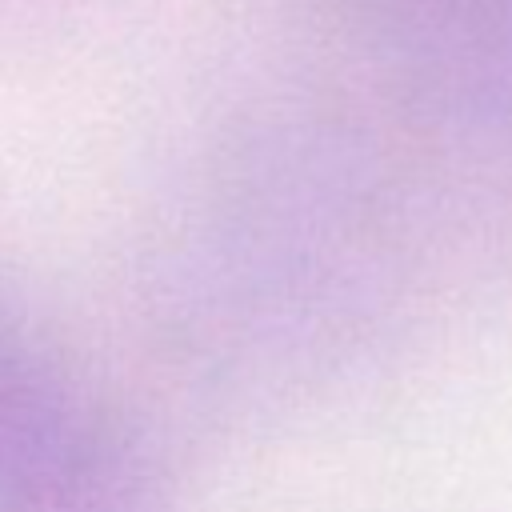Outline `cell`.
<instances>
[{
  "label": "cell",
  "instance_id": "1",
  "mask_svg": "<svg viewBox=\"0 0 512 512\" xmlns=\"http://www.w3.org/2000/svg\"><path fill=\"white\" fill-rule=\"evenodd\" d=\"M124 500L116 424L0 300V512H120Z\"/></svg>",
  "mask_w": 512,
  "mask_h": 512
},
{
  "label": "cell",
  "instance_id": "2",
  "mask_svg": "<svg viewBox=\"0 0 512 512\" xmlns=\"http://www.w3.org/2000/svg\"><path fill=\"white\" fill-rule=\"evenodd\" d=\"M416 96L472 120L512 116V0H332Z\"/></svg>",
  "mask_w": 512,
  "mask_h": 512
}]
</instances>
